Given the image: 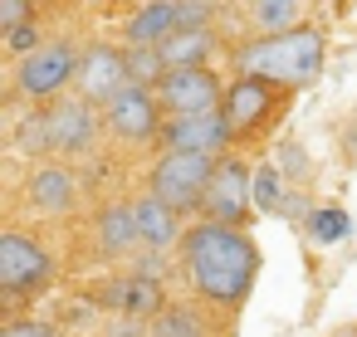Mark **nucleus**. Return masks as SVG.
Here are the masks:
<instances>
[{"label": "nucleus", "mask_w": 357, "mask_h": 337, "mask_svg": "<svg viewBox=\"0 0 357 337\" xmlns=\"http://www.w3.org/2000/svg\"><path fill=\"white\" fill-rule=\"evenodd\" d=\"M181 269H186V283L215 303V308H240L245 293L255 288V274H259V249L245 230H230V225H191L186 240H181Z\"/></svg>", "instance_id": "f257e3e1"}, {"label": "nucleus", "mask_w": 357, "mask_h": 337, "mask_svg": "<svg viewBox=\"0 0 357 337\" xmlns=\"http://www.w3.org/2000/svg\"><path fill=\"white\" fill-rule=\"evenodd\" d=\"M235 64H240V74L279 84L284 93L303 88L323 69V30L318 25H298L289 35H255L250 45H235Z\"/></svg>", "instance_id": "f03ea898"}, {"label": "nucleus", "mask_w": 357, "mask_h": 337, "mask_svg": "<svg viewBox=\"0 0 357 337\" xmlns=\"http://www.w3.org/2000/svg\"><path fill=\"white\" fill-rule=\"evenodd\" d=\"M215 157H196V152H167L157 166H152V196L167 201L176 215L186 210H206V196H211V181H215Z\"/></svg>", "instance_id": "7ed1b4c3"}, {"label": "nucleus", "mask_w": 357, "mask_h": 337, "mask_svg": "<svg viewBox=\"0 0 357 337\" xmlns=\"http://www.w3.org/2000/svg\"><path fill=\"white\" fill-rule=\"evenodd\" d=\"M79 64H84V54L69 40H45L30 59H15V98H30V103L54 98L59 103V93L79 79Z\"/></svg>", "instance_id": "20e7f679"}, {"label": "nucleus", "mask_w": 357, "mask_h": 337, "mask_svg": "<svg viewBox=\"0 0 357 337\" xmlns=\"http://www.w3.org/2000/svg\"><path fill=\"white\" fill-rule=\"evenodd\" d=\"M50 279H54V259H50V249L40 240L20 235V230L0 235V288H6L10 298L40 293Z\"/></svg>", "instance_id": "39448f33"}, {"label": "nucleus", "mask_w": 357, "mask_h": 337, "mask_svg": "<svg viewBox=\"0 0 357 337\" xmlns=\"http://www.w3.org/2000/svg\"><path fill=\"white\" fill-rule=\"evenodd\" d=\"M279 108H284V88H279V84H264V79L240 74V79L225 88L220 118L230 123V137H250V132H259Z\"/></svg>", "instance_id": "423d86ee"}, {"label": "nucleus", "mask_w": 357, "mask_h": 337, "mask_svg": "<svg viewBox=\"0 0 357 337\" xmlns=\"http://www.w3.org/2000/svg\"><path fill=\"white\" fill-rule=\"evenodd\" d=\"M157 103L172 118H201V113H220L225 103V84L215 79V69H176L162 79Z\"/></svg>", "instance_id": "0eeeda50"}, {"label": "nucleus", "mask_w": 357, "mask_h": 337, "mask_svg": "<svg viewBox=\"0 0 357 337\" xmlns=\"http://www.w3.org/2000/svg\"><path fill=\"white\" fill-rule=\"evenodd\" d=\"M157 93L152 88H137V84H128L108 108H103V123H108V132L118 137V142H128V147H147V142H157L162 137V118H157Z\"/></svg>", "instance_id": "6e6552de"}, {"label": "nucleus", "mask_w": 357, "mask_h": 337, "mask_svg": "<svg viewBox=\"0 0 357 337\" xmlns=\"http://www.w3.org/2000/svg\"><path fill=\"white\" fill-rule=\"evenodd\" d=\"M250 201H255V171L240 157H220L215 181H211V196H206V220L240 230L245 215H250Z\"/></svg>", "instance_id": "1a4fd4ad"}, {"label": "nucleus", "mask_w": 357, "mask_h": 337, "mask_svg": "<svg viewBox=\"0 0 357 337\" xmlns=\"http://www.w3.org/2000/svg\"><path fill=\"white\" fill-rule=\"evenodd\" d=\"M128 49L118 45H89L84 64H79V98L93 108H108L123 88H128Z\"/></svg>", "instance_id": "9d476101"}, {"label": "nucleus", "mask_w": 357, "mask_h": 337, "mask_svg": "<svg viewBox=\"0 0 357 337\" xmlns=\"http://www.w3.org/2000/svg\"><path fill=\"white\" fill-rule=\"evenodd\" d=\"M45 113H50L54 152H64V157L93 152L98 132L108 127V123H103V108H93V103H84V98H59V103H50Z\"/></svg>", "instance_id": "9b49d317"}, {"label": "nucleus", "mask_w": 357, "mask_h": 337, "mask_svg": "<svg viewBox=\"0 0 357 337\" xmlns=\"http://www.w3.org/2000/svg\"><path fill=\"white\" fill-rule=\"evenodd\" d=\"M167 152H196V157H230V123L220 113H201V118H172L162 127Z\"/></svg>", "instance_id": "f8f14e48"}, {"label": "nucleus", "mask_w": 357, "mask_h": 337, "mask_svg": "<svg viewBox=\"0 0 357 337\" xmlns=\"http://www.w3.org/2000/svg\"><path fill=\"white\" fill-rule=\"evenodd\" d=\"M176 0H152V6H137L123 20V45L128 49H162L176 35Z\"/></svg>", "instance_id": "ddd939ff"}, {"label": "nucleus", "mask_w": 357, "mask_h": 337, "mask_svg": "<svg viewBox=\"0 0 357 337\" xmlns=\"http://www.w3.org/2000/svg\"><path fill=\"white\" fill-rule=\"evenodd\" d=\"M162 283L157 279H142V274H128V279H113L108 288H103V303L113 308V313H123V318H162L167 308H162Z\"/></svg>", "instance_id": "4468645a"}, {"label": "nucleus", "mask_w": 357, "mask_h": 337, "mask_svg": "<svg viewBox=\"0 0 357 337\" xmlns=\"http://www.w3.org/2000/svg\"><path fill=\"white\" fill-rule=\"evenodd\" d=\"M25 196H30V205H40V210H50V215H64L69 205H74V196H79V176L69 171V166H35L30 176H25Z\"/></svg>", "instance_id": "2eb2a0df"}, {"label": "nucleus", "mask_w": 357, "mask_h": 337, "mask_svg": "<svg viewBox=\"0 0 357 337\" xmlns=\"http://www.w3.org/2000/svg\"><path fill=\"white\" fill-rule=\"evenodd\" d=\"M132 215H137V235H142V244H147L152 254H157V249H167V244H181V240H186L181 215H176L167 201H157L152 191L132 201Z\"/></svg>", "instance_id": "dca6fc26"}, {"label": "nucleus", "mask_w": 357, "mask_h": 337, "mask_svg": "<svg viewBox=\"0 0 357 337\" xmlns=\"http://www.w3.org/2000/svg\"><path fill=\"white\" fill-rule=\"evenodd\" d=\"M157 54H162L167 74H176V69H206V59L215 54V30H176Z\"/></svg>", "instance_id": "f3484780"}, {"label": "nucleus", "mask_w": 357, "mask_h": 337, "mask_svg": "<svg viewBox=\"0 0 357 337\" xmlns=\"http://www.w3.org/2000/svg\"><path fill=\"white\" fill-rule=\"evenodd\" d=\"M93 230H98V249L103 254H128L132 244H142L132 205H103L98 220H93Z\"/></svg>", "instance_id": "a211bd4d"}, {"label": "nucleus", "mask_w": 357, "mask_h": 337, "mask_svg": "<svg viewBox=\"0 0 357 337\" xmlns=\"http://www.w3.org/2000/svg\"><path fill=\"white\" fill-rule=\"evenodd\" d=\"M245 15H250L255 35H289V30L303 25L308 10L298 0H255V6H245Z\"/></svg>", "instance_id": "6ab92c4d"}, {"label": "nucleus", "mask_w": 357, "mask_h": 337, "mask_svg": "<svg viewBox=\"0 0 357 337\" xmlns=\"http://www.w3.org/2000/svg\"><path fill=\"white\" fill-rule=\"evenodd\" d=\"M10 142H15V152H20V157H45V152H54V137H50V113H45V108H30V113L15 123Z\"/></svg>", "instance_id": "aec40b11"}, {"label": "nucleus", "mask_w": 357, "mask_h": 337, "mask_svg": "<svg viewBox=\"0 0 357 337\" xmlns=\"http://www.w3.org/2000/svg\"><path fill=\"white\" fill-rule=\"evenodd\" d=\"M347 235H352V215H347L342 205H323V210L308 215V240H313V244H337V240H347Z\"/></svg>", "instance_id": "412c9836"}, {"label": "nucleus", "mask_w": 357, "mask_h": 337, "mask_svg": "<svg viewBox=\"0 0 357 337\" xmlns=\"http://www.w3.org/2000/svg\"><path fill=\"white\" fill-rule=\"evenodd\" d=\"M152 337H206V322H201V313L196 308H186V303H176V308H167L162 318H152V327H147Z\"/></svg>", "instance_id": "4be33fe9"}, {"label": "nucleus", "mask_w": 357, "mask_h": 337, "mask_svg": "<svg viewBox=\"0 0 357 337\" xmlns=\"http://www.w3.org/2000/svg\"><path fill=\"white\" fill-rule=\"evenodd\" d=\"M128 79L137 84V88H162V79H167V64H162V54L157 49H128Z\"/></svg>", "instance_id": "5701e85b"}, {"label": "nucleus", "mask_w": 357, "mask_h": 337, "mask_svg": "<svg viewBox=\"0 0 357 337\" xmlns=\"http://www.w3.org/2000/svg\"><path fill=\"white\" fill-rule=\"evenodd\" d=\"M255 205L259 210H279L284 205V176L274 162H259L255 166Z\"/></svg>", "instance_id": "b1692460"}, {"label": "nucleus", "mask_w": 357, "mask_h": 337, "mask_svg": "<svg viewBox=\"0 0 357 337\" xmlns=\"http://www.w3.org/2000/svg\"><path fill=\"white\" fill-rule=\"evenodd\" d=\"M0 337H59V327L45 322V318H10L0 327Z\"/></svg>", "instance_id": "393cba45"}, {"label": "nucleus", "mask_w": 357, "mask_h": 337, "mask_svg": "<svg viewBox=\"0 0 357 337\" xmlns=\"http://www.w3.org/2000/svg\"><path fill=\"white\" fill-rule=\"evenodd\" d=\"M35 20V6L30 0H0V30L6 35H15L20 25H30Z\"/></svg>", "instance_id": "a878e982"}, {"label": "nucleus", "mask_w": 357, "mask_h": 337, "mask_svg": "<svg viewBox=\"0 0 357 337\" xmlns=\"http://www.w3.org/2000/svg\"><path fill=\"white\" fill-rule=\"evenodd\" d=\"M103 337H152V332H142L132 318H118V322H108V332Z\"/></svg>", "instance_id": "bb28decb"}, {"label": "nucleus", "mask_w": 357, "mask_h": 337, "mask_svg": "<svg viewBox=\"0 0 357 337\" xmlns=\"http://www.w3.org/2000/svg\"><path fill=\"white\" fill-rule=\"evenodd\" d=\"M333 337H357V332H333Z\"/></svg>", "instance_id": "cd10ccee"}, {"label": "nucleus", "mask_w": 357, "mask_h": 337, "mask_svg": "<svg viewBox=\"0 0 357 337\" xmlns=\"http://www.w3.org/2000/svg\"><path fill=\"white\" fill-rule=\"evenodd\" d=\"M352 332H357V327H352Z\"/></svg>", "instance_id": "c85d7f7f"}]
</instances>
